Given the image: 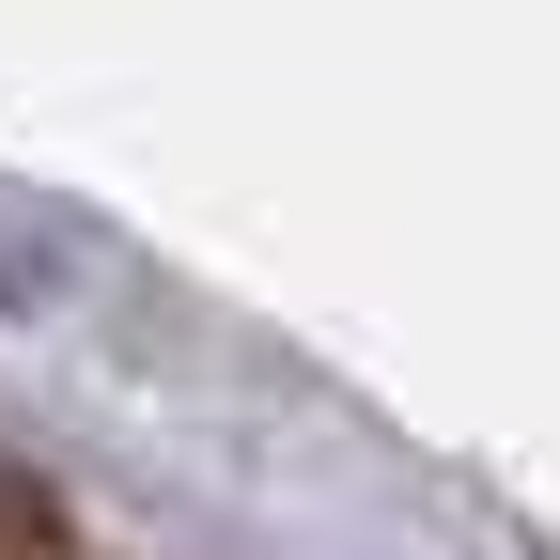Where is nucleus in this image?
<instances>
[{"mask_svg": "<svg viewBox=\"0 0 560 560\" xmlns=\"http://www.w3.org/2000/svg\"><path fill=\"white\" fill-rule=\"evenodd\" d=\"M0 560H47V482L0 452Z\"/></svg>", "mask_w": 560, "mask_h": 560, "instance_id": "obj_1", "label": "nucleus"}]
</instances>
